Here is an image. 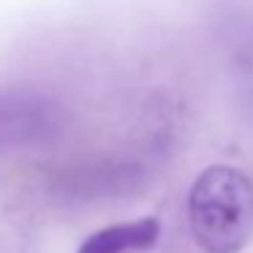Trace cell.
<instances>
[{
	"mask_svg": "<svg viewBox=\"0 0 253 253\" xmlns=\"http://www.w3.org/2000/svg\"><path fill=\"white\" fill-rule=\"evenodd\" d=\"M66 112L39 90H0V155L33 150L57 139Z\"/></svg>",
	"mask_w": 253,
	"mask_h": 253,
	"instance_id": "7a4b0ae2",
	"label": "cell"
},
{
	"mask_svg": "<svg viewBox=\"0 0 253 253\" xmlns=\"http://www.w3.org/2000/svg\"><path fill=\"white\" fill-rule=\"evenodd\" d=\"M188 223L207 253H240L253 237V180L234 166H210L188 193Z\"/></svg>",
	"mask_w": 253,
	"mask_h": 253,
	"instance_id": "6da1fadb",
	"label": "cell"
},
{
	"mask_svg": "<svg viewBox=\"0 0 253 253\" xmlns=\"http://www.w3.org/2000/svg\"><path fill=\"white\" fill-rule=\"evenodd\" d=\"M161 223L158 218H139L128 223L106 226V229L90 234L79 245V253H131V251H147L158 242Z\"/></svg>",
	"mask_w": 253,
	"mask_h": 253,
	"instance_id": "3957f363",
	"label": "cell"
}]
</instances>
